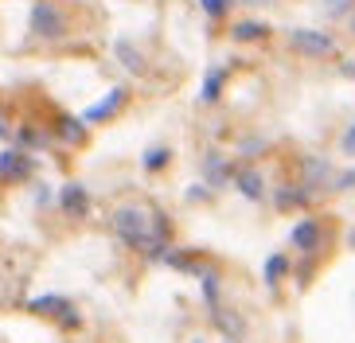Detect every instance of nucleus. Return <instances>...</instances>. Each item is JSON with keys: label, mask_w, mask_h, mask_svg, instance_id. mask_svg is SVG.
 <instances>
[{"label": "nucleus", "mask_w": 355, "mask_h": 343, "mask_svg": "<svg viewBox=\"0 0 355 343\" xmlns=\"http://www.w3.org/2000/svg\"><path fill=\"white\" fill-rule=\"evenodd\" d=\"M114 230L125 246H137V249H148L153 242H168L164 218H153V222H148L145 207H117L114 211Z\"/></svg>", "instance_id": "1"}, {"label": "nucleus", "mask_w": 355, "mask_h": 343, "mask_svg": "<svg viewBox=\"0 0 355 343\" xmlns=\"http://www.w3.org/2000/svg\"><path fill=\"white\" fill-rule=\"evenodd\" d=\"M32 31L40 35V39H59V35L67 31L63 8H59L55 0H35V8H32Z\"/></svg>", "instance_id": "2"}, {"label": "nucleus", "mask_w": 355, "mask_h": 343, "mask_svg": "<svg viewBox=\"0 0 355 343\" xmlns=\"http://www.w3.org/2000/svg\"><path fill=\"white\" fill-rule=\"evenodd\" d=\"M289 43L309 59H320V55H336V39L328 31H313V28H289Z\"/></svg>", "instance_id": "3"}, {"label": "nucleus", "mask_w": 355, "mask_h": 343, "mask_svg": "<svg viewBox=\"0 0 355 343\" xmlns=\"http://www.w3.org/2000/svg\"><path fill=\"white\" fill-rule=\"evenodd\" d=\"M32 156L24 152V148H4L0 152V176L4 179H28L32 176Z\"/></svg>", "instance_id": "4"}, {"label": "nucleus", "mask_w": 355, "mask_h": 343, "mask_svg": "<svg viewBox=\"0 0 355 343\" xmlns=\"http://www.w3.org/2000/svg\"><path fill=\"white\" fill-rule=\"evenodd\" d=\"M121 105H125V86H114V90H110V94L102 98V102H94L90 109H86V114H83V121H90V125L110 121V117H114L117 109H121Z\"/></svg>", "instance_id": "5"}, {"label": "nucleus", "mask_w": 355, "mask_h": 343, "mask_svg": "<svg viewBox=\"0 0 355 343\" xmlns=\"http://www.w3.org/2000/svg\"><path fill=\"white\" fill-rule=\"evenodd\" d=\"M32 312H40V316H55L59 324H78V316H74V308L63 301V297H35L32 304H28Z\"/></svg>", "instance_id": "6"}, {"label": "nucleus", "mask_w": 355, "mask_h": 343, "mask_svg": "<svg viewBox=\"0 0 355 343\" xmlns=\"http://www.w3.org/2000/svg\"><path fill=\"white\" fill-rule=\"evenodd\" d=\"M59 203H63V211H71L74 218H86V215H90V195H86L83 184H67L63 195H59Z\"/></svg>", "instance_id": "7"}, {"label": "nucleus", "mask_w": 355, "mask_h": 343, "mask_svg": "<svg viewBox=\"0 0 355 343\" xmlns=\"http://www.w3.org/2000/svg\"><path fill=\"white\" fill-rule=\"evenodd\" d=\"M289 242L297 249H304V254H313L316 246H320V222H313V218H304V222H297L289 234Z\"/></svg>", "instance_id": "8"}, {"label": "nucleus", "mask_w": 355, "mask_h": 343, "mask_svg": "<svg viewBox=\"0 0 355 343\" xmlns=\"http://www.w3.org/2000/svg\"><path fill=\"white\" fill-rule=\"evenodd\" d=\"M114 51H117V62H121L125 71H133V74H145V71H148L145 55L137 51V47H133L129 39H117V43H114Z\"/></svg>", "instance_id": "9"}, {"label": "nucleus", "mask_w": 355, "mask_h": 343, "mask_svg": "<svg viewBox=\"0 0 355 343\" xmlns=\"http://www.w3.org/2000/svg\"><path fill=\"white\" fill-rule=\"evenodd\" d=\"M234 187H239L246 199H261V195H266V179H261L254 168H242L239 176H234Z\"/></svg>", "instance_id": "10"}, {"label": "nucleus", "mask_w": 355, "mask_h": 343, "mask_svg": "<svg viewBox=\"0 0 355 343\" xmlns=\"http://www.w3.org/2000/svg\"><path fill=\"white\" fill-rule=\"evenodd\" d=\"M266 31H270V24H261V20H242V24H234V28H230V35H234L239 43H250V39H261Z\"/></svg>", "instance_id": "11"}, {"label": "nucleus", "mask_w": 355, "mask_h": 343, "mask_svg": "<svg viewBox=\"0 0 355 343\" xmlns=\"http://www.w3.org/2000/svg\"><path fill=\"white\" fill-rule=\"evenodd\" d=\"M328 176H332V168H328V160H316V156H309V160H304V187L324 184Z\"/></svg>", "instance_id": "12"}, {"label": "nucleus", "mask_w": 355, "mask_h": 343, "mask_svg": "<svg viewBox=\"0 0 355 343\" xmlns=\"http://www.w3.org/2000/svg\"><path fill=\"white\" fill-rule=\"evenodd\" d=\"M223 78H227V71H223V67H211L207 78H203V94H199V98H203V102H215L219 90H223Z\"/></svg>", "instance_id": "13"}, {"label": "nucleus", "mask_w": 355, "mask_h": 343, "mask_svg": "<svg viewBox=\"0 0 355 343\" xmlns=\"http://www.w3.org/2000/svg\"><path fill=\"white\" fill-rule=\"evenodd\" d=\"M203 168H207V179H211V184H215V187H223V184H227L230 168L223 164V156H219V152H211L207 160H203Z\"/></svg>", "instance_id": "14"}, {"label": "nucleus", "mask_w": 355, "mask_h": 343, "mask_svg": "<svg viewBox=\"0 0 355 343\" xmlns=\"http://www.w3.org/2000/svg\"><path fill=\"white\" fill-rule=\"evenodd\" d=\"M304 199H309V187H282V191H277V207H282V211L301 207Z\"/></svg>", "instance_id": "15"}, {"label": "nucleus", "mask_w": 355, "mask_h": 343, "mask_svg": "<svg viewBox=\"0 0 355 343\" xmlns=\"http://www.w3.org/2000/svg\"><path fill=\"white\" fill-rule=\"evenodd\" d=\"M285 270H289V258H285V254H273V258L266 261V285H277V281L285 277Z\"/></svg>", "instance_id": "16"}, {"label": "nucleus", "mask_w": 355, "mask_h": 343, "mask_svg": "<svg viewBox=\"0 0 355 343\" xmlns=\"http://www.w3.org/2000/svg\"><path fill=\"white\" fill-rule=\"evenodd\" d=\"M203 301L215 308L219 304V273H211V270H203Z\"/></svg>", "instance_id": "17"}, {"label": "nucleus", "mask_w": 355, "mask_h": 343, "mask_svg": "<svg viewBox=\"0 0 355 343\" xmlns=\"http://www.w3.org/2000/svg\"><path fill=\"white\" fill-rule=\"evenodd\" d=\"M59 133H63V141H83L86 129H83L78 117H63V121H59Z\"/></svg>", "instance_id": "18"}, {"label": "nucleus", "mask_w": 355, "mask_h": 343, "mask_svg": "<svg viewBox=\"0 0 355 343\" xmlns=\"http://www.w3.org/2000/svg\"><path fill=\"white\" fill-rule=\"evenodd\" d=\"M168 164V148H148V152H145V168H148V172H157V168H164Z\"/></svg>", "instance_id": "19"}, {"label": "nucleus", "mask_w": 355, "mask_h": 343, "mask_svg": "<svg viewBox=\"0 0 355 343\" xmlns=\"http://www.w3.org/2000/svg\"><path fill=\"white\" fill-rule=\"evenodd\" d=\"M199 4H203V12H207V16H215V20H219V16H227V8H230V0H199Z\"/></svg>", "instance_id": "20"}, {"label": "nucleus", "mask_w": 355, "mask_h": 343, "mask_svg": "<svg viewBox=\"0 0 355 343\" xmlns=\"http://www.w3.org/2000/svg\"><path fill=\"white\" fill-rule=\"evenodd\" d=\"M324 12L328 16H344V12H352V0H320Z\"/></svg>", "instance_id": "21"}, {"label": "nucleus", "mask_w": 355, "mask_h": 343, "mask_svg": "<svg viewBox=\"0 0 355 343\" xmlns=\"http://www.w3.org/2000/svg\"><path fill=\"white\" fill-rule=\"evenodd\" d=\"M20 145L24 148H35V145H43V137L35 133V129H20Z\"/></svg>", "instance_id": "22"}, {"label": "nucleus", "mask_w": 355, "mask_h": 343, "mask_svg": "<svg viewBox=\"0 0 355 343\" xmlns=\"http://www.w3.org/2000/svg\"><path fill=\"white\" fill-rule=\"evenodd\" d=\"M340 148H344L347 156H355V121H352V129L344 133V141H340Z\"/></svg>", "instance_id": "23"}, {"label": "nucleus", "mask_w": 355, "mask_h": 343, "mask_svg": "<svg viewBox=\"0 0 355 343\" xmlns=\"http://www.w3.org/2000/svg\"><path fill=\"white\" fill-rule=\"evenodd\" d=\"M336 187H340V191H347V187H355V168H352V172H344V176L336 179Z\"/></svg>", "instance_id": "24"}, {"label": "nucleus", "mask_w": 355, "mask_h": 343, "mask_svg": "<svg viewBox=\"0 0 355 343\" xmlns=\"http://www.w3.org/2000/svg\"><path fill=\"white\" fill-rule=\"evenodd\" d=\"M242 4H273V0H242Z\"/></svg>", "instance_id": "25"}, {"label": "nucleus", "mask_w": 355, "mask_h": 343, "mask_svg": "<svg viewBox=\"0 0 355 343\" xmlns=\"http://www.w3.org/2000/svg\"><path fill=\"white\" fill-rule=\"evenodd\" d=\"M352 35H355V16H352Z\"/></svg>", "instance_id": "26"}, {"label": "nucleus", "mask_w": 355, "mask_h": 343, "mask_svg": "<svg viewBox=\"0 0 355 343\" xmlns=\"http://www.w3.org/2000/svg\"><path fill=\"white\" fill-rule=\"evenodd\" d=\"M223 343H234V340H223Z\"/></svg>", "instance_id": "27"}]
</instances>
